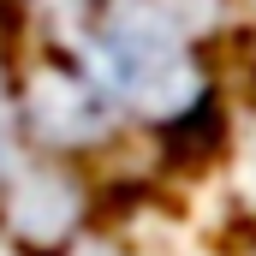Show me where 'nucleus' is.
Segmentation results:
<instances>
[{
	"label": "nucleus",
	"mask_w": 256,
	"mask_h": 256,
	"mask_svg": "<svg viewBox=\"0 0 256 256\" xmlns=\"http://www.w3.org/2000/svg\"><path fill=\"white\" fill-rule=\"evenodd\" d=\"M220 137H226V108H220V96H214V90H196L191 102L179 108V120L161 126V149H167L173 161H196V155L220 149Z\"/></svg>",
	"instance_id": "nucleus-2"
},
{
	"label": "nucleus",
	"mask_w": 256,
	"mask_h": 256,
	"mask_svg": "<svg viewBox=\"0 0 256 256\" xmlns=\"http://www.w3.org/2000/svg\"><path fill=\"white\" fill-rule=\"evenodd\" d=\"M96 54H102V78L131 96L137 108H161L173 96H185V42L161 24V18H108L96 30Z\"/></svg>",
	"instance_id": "nucleus-1"
}]
</instances>
